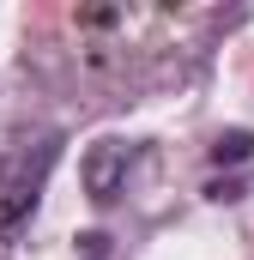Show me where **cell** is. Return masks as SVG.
Masks as SVG:
<instances>
[{
	"instance_id": "1",
	"label": "cell",
	"mask_w": 254,
	"mask_h": 260,
	"mask_svg": "<svg viewBox=\"0 0 254 260\" xmlns=\"http://www.w3.org/2000/svg\"><path fill=\"white\" fill-rule=\"evenodd\" d=\"M61 145H67V133H37V139L12 145L0 157V242H12L30 224V212L43 206L49 170L61 164Z\"/></svg>"
},
{
	"instance_id": "2",
	"label": "cell",
	"mask_w": 254,
	"mask_h": 260,
	"mask_svg": "<svg viewBox=\"0 0 254 260\" xmlns=\"http://www.w3.org/2000/svg\"><path fill=\"white\" fill-rule=\"evenodd\" d=\"M133 157H139V145H127V139H97V145L85 151V164H79V182H85V194L97 200V206H109V200L127 188V170H133Z\"/></svg>"
},
{
	"instance_id": "3",
	"label": "cell",
	"mask_w": 254,
	"mask_h": 260,
	"mask_svg": "<svg viewBox=\"0 0 254 260\" xmlns=\"http://www.w3.org/2000/svg\"><path fill=\"white\" fill-rule=\"evenodd\" d=\"M248 157H254V133L248 127H224L212 139V164H218V170H224V164L236 170V164H248Z\"/></svg>"
},
{
	"instance_id": "4",
	"label": "cell",
	"mask_w": 254,
	"mask_h": 260,
	"mask_svg": "<svg viewBox=\"0 0 254 260\" xmlns=\"http://www.w3.org/2000/svg\"><path fill=\"white\" fill-rule=\"evenodd\" d=\"M242 194H248L242 182H212V188H206V200H218V206H236Z\"/></svg>"
}]
</instances>
